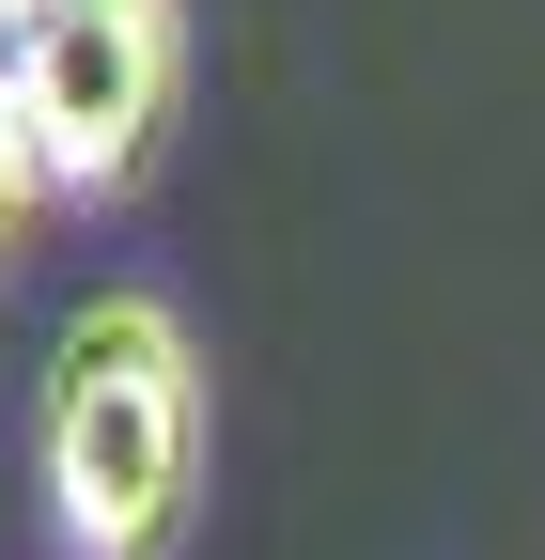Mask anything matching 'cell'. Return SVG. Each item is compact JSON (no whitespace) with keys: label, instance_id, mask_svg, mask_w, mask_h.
<instances>
[{"label":"cell","instance_id":"obj_1","mask_svg":"<svg viewBox=\"0 0 545 560\" xmlns=\"http://www.w3.org/2000/svg\"><path fill=\"white\" fill-rule=\"evenodd\" d=\"M32 499L62 560H172L202 499V342L172 296L94 280L32 389Z\"/></svg>","mask_w":545,"mask_h":560},{"label":"cell","instance_id":"obj_2","mask_svg":"<svg viewBox=\"0 0 545 560\" xmlns=\"http://www.w3.org/2000/svg\"><path fill=\"white\" fill-rule=\"evenodd\" d=\"M0 94L32 109L62 202H125L187 109V0H16L0 16Z\"/></svg>","mask_w":545,"mask_h":560},{"label":"cell","instance_id":"obj_3","mask_svg":"<svg viewBox=\"0 0 545 560\" xmlns=\"http://www.w3.org/2000/svg\"><path fill=\"white\" fill-rule=\"evenodd\" d=\"M47 202H62V187H47V140H32V109H16V94H0V280H16V249H32Z\"/></svg>","mask_w":545,"mask_h":560},{"label":"cell","instance_id":"obj_4","mask_svg":"<svg viewBox=\"0 0 545 560\" xmlns=\"http://www.w3.org/2000/svg\"><path fill=\"white\" fill-rule=\"evenodd\" d=\"M0 16H16V0H0Z\"/></svg>","mask_w":545,"mask_h":560}]
</instances>
